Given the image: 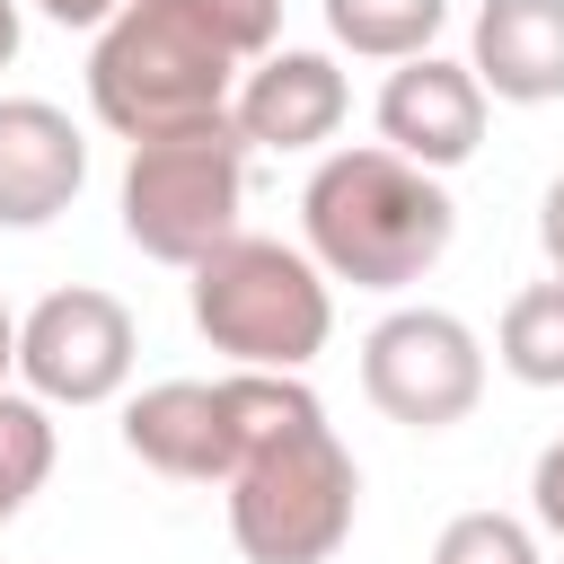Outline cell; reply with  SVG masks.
<instances>
[{"label":"cell","mask_w":564,"mask_h":564,"mask_svg":"<svg viewBox=\"0 0 564 564\" xmlns=\"http://www.w3.org/2000/svg\"><path fill=\"white\" fill-rule=\"evenodd\" d=\"M273 44L282 0H123L88 44V106L115 141L185 132L229 115Z\"/></svg>","instance_id":"obj_1"},{"label":"cell","mask_w":564,"mask_h":564,"mask_svg":"<svg viewBox=\"0 0 564 564\" xmlns=\"http://www.w3.org/2000/svg\"><path fill=\"white\" fill-rule=\"evenodd\" d=\"M317 9H326V35L361 62H414L449 18V0H317Z\"/></svg>","instance_id":"obj_14"},{"label":"cell","mask_w":564,"mask_h":564,"mask_svg":"<svg viewBox=\"0 0 564 564\" xmlns=\"http://www.w3.org/2000/svg\"><path fill=\"white\" fill-rule=\"evenodd\" d=\"M467 70L502 106H555L564 97V0H485L467 35Z\"/></svg>","instance_id":"obj_12"},{"label":"cell","mask_w":564,"mask_h":564,"mask_svg":"<svg viewBox=\"0 0 564 564\" xmlns=\"http://www.w3.org/2000/svg\"><path fill=\"white\" fill-rule=\"evenodd\" d=\"M529 511H538V529H546V538H564V441H546V449H538Z\"/></svg>","instance_id":"obj_17"},{"label":"cell","mask_w":564,"mask_h":564,"mask_svg":"<svg viewBox=\"0 0 564 564\" xmlns=\"http://www.w3.org/2000/svg\"><path fill=\"white\" fill-rule=\"evenodd\" d=\"M238 467H229V538L247 564H335L361 511V467L335 441L326 405L300 370H229Z\"/></svg>","instance_id":"obj_2"},{"label":"cell","mask_w":564,"mask_h":564,"mask_svg":"<svg viewBox=\"0 0 564 564\" xmlns=\"http://www.w3.org/2000/svg\"><path fill=\"white\" fill-rule=\"evenodd\" d=\"M300 238L308 256L326 264V282H352V291H405L423 282L449 238H458V203L432 167H414L405 150L388 141H352V150H326L300 185Z\"/></svg>","instance_id":"obj_3"},{"label":"cell","mask_w":564,"mask_h":564,"mask_svg":"<svg viewBox=\"0 0 564 564\" xmlns=\"http://www.w3.org/2000/svg\"><path fill=\"white\" fill-rule=\"evenodd\" d=\"M88 141L44 97H0V229H44L79 203Z\"/></svg>","instance_id":"obj_10"},{"label":"cell","mask_w":564,"mask_h":564,"mask_svg":"<svg viewBox=\"0 0 564 564\" xmlns=\"http://www.w3.org/2000/svg\"><path fill=\"white\" fill-rule=\"evenodd\" d=\"M344 106H352V88H344L335 53L273 44V53L238 79V106H229V115H238L247 150H317V141H335Z\"/></svg>","instance_id":"obj_11"},{"label":"cell","mask_w":564,"mask_h":564,"mask_svg":"<svg viewBox=\"0 0 564 564\" xmlns=\"http://www.w3.org/2000/svg\"><path fill=\"white\" fill-rule=\"evenodd\" d=\"M379 141L405 150L414 167L449 176L476 159L485 141V79L467 62H441V53H414L379 79Z\"/></svg>","instance_id":"obj_8"},{"label":"cell","mask_w":564,"mask_h":564,"mask_svg":"<svg viewBox=\"0 0 564 564\" xmlns=\"http://www.w3.org/2000/svg\"><path fill=\"white\" fill-rule=\"evenodd\" d=\"M132 352H141L132 308H123L115 291H97V282L44 291V300L18 317V379H26V397H44V405H106V397H123Z\"/></svg>","instance_id":"obj_7"},{"label":"cell","mask_w":564,"mask_h":564,"mask_svg":"<svg viewBox=\"0 0 564 564\" xmlns=\"http://www.w3.org/2000/svg\"><path fill=\"white\" fill-rule=\"evenodd\" d=\"M185 273H194L185 282L194 335L212 352H229V370H308L335 335V291H326V264L308 247L238 229Z\"/></svg>","instance_id":"obj_4"},{"label":"cell","mask_w":564,"mask_h":564,"mask_svg":"<svg viewBox=\"0 0 564 564\" xmlns=\"http://www.w3.org/2000/svg\"><path fill=\"white\" fill-rule=\"evenodd\" d=\"M432 564H538V529L511 511H458L432 538Z\"/></svg>","instance_id":"obj_16"},{"label":"cell","mask_w":564,"mask_h":564,"mask_svg":"<svg viewBox=\"0 0 564 564\" xmlns=\"http://www.w3.org/2000/svg\"><path fill=\"white\" fill-rule=\"evenodd\" d=\"M44 476H53V414H44V397L0 388V529L44 494Z\"/></svg>","instance_id":"obj_15"},{"label":"cell","mask_w":564,"mask_h":564,"mask_svg":"<svg viewBox=\"0 0 564 564\" xmlns=\"http://www.w3.org/2000/svg\"><path fill=\"white\" fill-rule=\"evenodd\" d=\"M18 35H26V18H18V0H0V70L18 62Z\"/></svg>","instance_id":"obj_20"},{"label":"cell","mask_w":564,"mask_h":564,"mask_svg":"<svg viewBox=\"0 0 564 564\" xmlns=\"http://www.w3.org/2000/svg\"><path fill=\"white\" fill-rule=\"evenodd\" d=\"M238 203H247V132L238 115L185 123V132H150L123 150V238L150 264H203L220 238H238Z\"/></svg>","instance_id":"obj_5"},{"label":"cell","mask_w":564,"mask_h":564,"mask_svg":"<svg viewBox=\"0 0 564 564\" xmlns=\"http://www.w3.org/2000/svg\"><path fill=\"white\" fill-rule=\"evenodd\" d=\"M538 247H546V264L564 273V167H555L546 194H538Z\"/></svg>","instance_id":"obj_18"},{"label":"cell","mask_w":564,"mask_h":564,"mask_svg":"<svg viewBox=\"0 0 564 564\" xmlns=\"http://www.w3.org/2000/svg\"><path fill=\"white\" fill-rule=\"evenodd\" d=\"M123 449L176 485H229L238 467V414L229 379H159L123 405Z\"/></svg>","instance_id":"obj_9"},{"label":"cell","mask_w":564,"mask_h":564,"mask_svg":"<svg viewBox=\"0 0 564 564\" xmlns=\"http://www.w3.org/2000/svg\"><path fill=\"white\" fill-rule=\"evenodd\" d=\"M494 361L520 379V388H564V273L511 291L502 326H494Z\"/></svg>","instance_id":"obj_13"},{"label":"cell","mask_w":564,"mask_h":564,"mask_svg":"<svg viewBox=\"0 0 564 564\" xmlns=\"http://www.w3.org/2000/svg\"><path fill=\"white\" fill-rule=\"evenodd\" d=\"M35 9H44L53 26H106V18L123 9V0H35Z\"/></svg>","instance_id":"obj_19"},{"label":"cell","mask_w":564,"mask_h":564,"mask_svg":"<svg viewBox=\"0 0 564 564\" xmlns=\"http://www.w3.org/2000/svg\"><path fill=\"white\" fill-rule=\"evenodd\" d=\"M9 370H18V317L0 308V388H9Z\"/></svg>","instance_id":"obj_21"},{"label":"cell","mask_w":564,"mask_h":564,"mask_svg":"<svg viewBox=\"0 0 564 564\" xmlns=\"http://www.w3.org/2000/svg\"><path fill=\"white\" fill-rule=\"evenodd\" d=\"M361 397L405 432H449L485 397V344L458 308H388L361 335Z\"/></svg>","instance_id":"obj_6"}]
</instances>
